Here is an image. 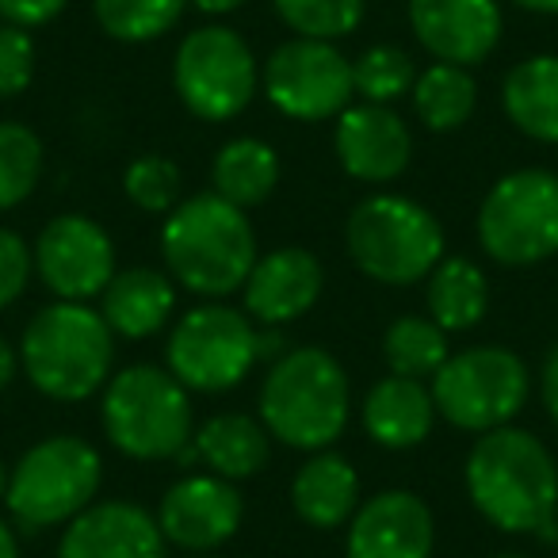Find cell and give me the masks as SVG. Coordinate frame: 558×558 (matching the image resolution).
I'll list each match as a JSON object with an SVG mask.
<instances>
[{
	"instance_id": "cell-1",
	"label": "cell",
	"mask_w": 558,
	"mask_h": 558,
	"mask_svg": "<svg viewBox=\"0 0 558 558\" xmlns=\"http://www.w3.org/2000/svg\"><path fill=\"white\" fill-rule=\"evenodd\" d=\"M466 494L501 532L558 539V466L524 428H489L466 456Z\"/></svg>"
},
{
	"instance_id": "cell-2",
	"label": "cell",
	"mask_w": 558,
	"mask_h": 558,
	"mask_svg": "<svg viewBox=\"0 0 558 558\" xmlns=\"http://www.w3.org/2000/svg\"><path fill=\"white\" fill-rule=\"evenodd\" d=\"M165 268L187 291L203 299H222L245 288L256 264V233L245 210L222 195L203 192L177 203L161 230Z\"/></svg>"
},
{
	"instance_id": "cell-3",
	"label": "cell",
	"mask_w": 558,
	"mask_h": 558,
	"mask_svg": "<svg viewBox=\"0 0 558 558\" xmlns=\"http://www.w3.org/2000/svg\"><path fill=\"white\" fill-rule=\"evenodd\" d=\"M116 364V333L88 303L43 306L24 329L20 367L39 395L54 402H85L108 383Z\"/></svg>"
},
{
	"instance_id": "cell-4",
	"label": "cell",
	"mask_w": 558,
	"mask_h": 558,
	"mask_svg": "<svg viewBox=\"0 0 558 558\" xmlns=\"http://www.w3.org/2000/svg\"><path fill=\"white\" fill-rule=\"evenodd\" d=\"M349 375L326 349H291L271 360L260 387V425L279 444L326 451L349 425Z\"/></svg>"
},
{
	"instance_id": "cell-5",
	"label": "cell",
	"mask_w": 558,
	"mask_h": 558,
	"mask_svg": "<svg viewBox=\"0 0 558 558\" xmlns=\"http://www.w3.org/2000/svg\"><path fill=\"white\" fill-rule=\"evenodd\" d=\"M104 433L131 459H177L192 444V402L172 372L134 364L111 375L104 390Z\"/></svg>"
},
{
	"instance_id": "cell-6",
	"label": "cell",
	"mask_w": 558,
	"mask_h": 558,
	"mask_svg": "<svg viewBox=\"0 0 558 558\" xmlns=\"http://www.w3.org/2000/svg\"><path fill=\"white\" fill-rule=\"evenodd\" d=\"M349 256L364 276L387 288H410L444 260V230L436 215L405 195H367L349 215Z\"/></svg>"
},
{
	"instance_id": "cell-7",
	"label": "cell",
	"mask_w": 558,
	"mask_h": 558,
	"mask_svg": "<svg viewBox=\"0 0 558 558\" xmlns=\"http://www.w3.org/2000/svg\"><path fill=\"white\" fill-rule=\"evenodd\" d=\"M104 478L100 451L81 436H47L20 456L4 501L24 532L70 524L93 505Z\"/></svg>"
},
{
	"instance_id": "cell-8",
	"label": "cell",
	"mask_w": 558,
	"mask_h": 558,
	"mask_svg": "<svg viewBox=\"0 0 558 558\" xmlns=\"http://www.w3.org/2000/svg\"><path fill=\"white\" fill-rule=\"evenodd\" d=\"M527 390H532V379H527L524 360L494 344L448 356L433 375L436 413H444V421L463 433H489V428L509 425L524 410Z\"/></svg>"
},
{
	"instance_id": "cell-9",
	"label": "cell",
	"mask_w": 558,
	"mask_h": 558,
	"mask_svg": "<svg viewBox=\"0 0 558 558\" xmlns=\"http://www.w3.org/2000/svg\"><path fill=\"white\" fill-rule=\"evenodd\" d=\"M478 241L497 264L524 268L558 253V177L520 169L501 177L478 207Z\"/></svg>"
},
{
	"instance_id": "cell-10",
	"label": "cell",
	"mask_w": 558,
	"mask_h": 558,
	"mask_svg": "<svg viewBox=\"0 0 558 558\" xmlns=\"http://www.w3.org/2000/svg\"><path fill=\"white\" fill-rule=\"evenodd\" d=\"M172 85L192 116L226 123L241 116L256 96V58L230 27H199L177 47Z\"/></svg>"
},
{
	"instance_id": "cell-11",
	"label": "cell",
	"mask_w": 558,
	"mask_h": 558,
	"mask_svg": "<svg viewBox=\"0 0 558 558\" xmlns=\"http://www.w3.org/2000/svg\"><path fill=\"white\" fill-rule=\"evenodd\" d=\"M169 372L199 395L230 390L256 364V329L241 311L203 303L177 322L169 337Z\"/></svg>"
},
{
	"instance_id": "cell-12",
	"label": "cell",
	"mask_w": 558,
	"mask_h": 558,
	"mask_svg": "<svg viewBox=\"0 0 558 558\" xmlns=\"http://www.w3.org/2000/svg\"><path fill=\"white\" fill-rule=\"evenodd\" d=\"M264 96L288 119L322 123L337 119L356 96L352 62L322 39H291L264 62Z\"/></svg>"
},
{
	"instance_id": "cell-13",
	"label": "cell",
	"mask_w": 558,
	"mask_h": 558,
	"mask_svg": "<svg viewBox=\"0 0 558 558\" xmlns=\"http://www.w3.org/2000/svg\"><path fill=\"white\" fill-rule=\"evenodd\" d=\"M39 279L65 303H88L104 295L116 276V245L108 230L88 215H62L43 226L35 241Z\"/></svg>"
},
{
	"instance_id": "cell-14",
	"label": "cell",
	"mask_w": 558,
	"mask_h": 558,
	"mask_svg": "<svg viewBox=\"0 0 558 558\" xmlns=\"http://www.w3.org/2000/svg\"><path fill=\"white\" fill-rule=\"evenodd\" d=\"M241 517H245V501H241L238 486L218 478V474L180 478L161 497V509H157V524H161L165 539L195 550V555L222 547L241 527Z\"/></svg>"
},
{
	"instance_id": "cell-15",
	"label": "cell",
	"mask_w": 558,
	"mask_h": 558,
	"mask_svg": "<svg viewBox=\"0 0 558 558\" xmlns=\"http://www.w3.org/2000/svg\"><path fill=\"white\" fill-rule=\"evenodd\" d=\"M410 27L417 43L448 65H478L501 39L497 0H410Z\"/></svg>"
},
{
	"instance_id": "cell-16",
	"label": "cell",
	"mask_w": 558,
	"mask_h": 558,
	"mask_svg": "<svg viewBox=\"0 0 558 558\" xmlns=\"http://www.w3.org/2000/svg\"><path fill=\"white\" fill-rule=\"evenodd\" d=\"M344 172L364 184H390L405 172L413 154L410 126L390 104H349L333 134Z\"/></svg>"
},
{
	"instance_id": "cell-17",
	"label": "cell",
	"mask_w": 558,
	"mask_h": 558,
	"mask_svg": "<svg viewBox=\"0 0 558 558\" xmlns=\"http://www.w3.org/2000/svg\"><path fill=\"white\" fill-rule=\"evenodd\" d=\"M433 543V509L410 489H383L349 524V558H428Z\"/></svg>"
},
{
	"instance_id": "cell-18",
	"label": "cell",
	"mask_w": 558,
	"mask_h": 558,
	"mask_svg": "<svg viewBox=\"0 0 558 558\" xmlns=\"http://www.w3.org/2000/svg\"><path fill=\"white\" fill-rule=\"evenodd\" d=\"M58 558H165V535L142 505L100 501L70 520Z\"/></svg>"
},
{
	"instance_id": "cell-19",
	"label": "cell",
	"mask_w": 558,
	"mask_h": 558,
	"mask_svg": "<svg viewBox=\"0 0 558 558\" xmlns=\"http://www.w3.org/2000/svg\"><path fill=\"white\" fill-rule=\"evenodd\" d=\"M322 264L306 248L288 245L271 248L268 256H256L253 271L245 279V311L264 326H288L303 318L322 295Z\"/></svg>"
},
{
	"instance_id": "cell-20",
	"label": "cell",
	"mask_w": 558,
	"mask_h": 558,
	"mask_svg": "<svg viewBox=\"0 0 558 558\" xmlns=\"http://www.w3.org/2000/svg\"><path fill=\"white\" fill-rule=\"evenodd\" d=\"M177 311V288L172 279L157 268H126L116 271L111 283L104 288L100 314L111 326L116 337L126 341H146L157 329H165V322Z\"/></svg>"
},
{
	"instance_id": "cell-21",
	"label": "cell",
	"mask_w": 558,
	"mask_h": 558,
	"mask_svg": "<svg viewBox=\"0 0 558 558\" xmlns=\"http://www.w3.org/2000/svg\"><path fill=\"white\" fill-rule=\"evenodd\" d=\"M433 417H436L433 390H425L421 379L387 375V379L375 383L364 398L367 436L390 451L417 448V444L433 433Z\"/></svg>"
},
{
	"instance_id": "cell-22",
	"label": "cell",
	"mask_w": 558,
	"mask_h": 558,
	"mask_svg": "<svg viewBox=\"0 0 558 558\" xmlns=\"http://www.w3.org/2000/svg\"><path fill=\"white\" fill-rule=\"evenodd\" d=\"M360 501V474L337 451H318L299 466L295 482H291V505L311 527L333 532V527L349 524L356 517Z\"/></svg>"
},
{
	"instance_id": "cell-23",
	"label": "cell",
	"mask_w": 558,
	"mask_h": 558,
	"mask_svg": "<svg viewBox=\"0 0 558 558\" xmlns=\"http://www.w3.org/2000/svg\"><path fill=\"white\" fill-rule=\"evenodd\" d=\"M509 123L535 142H558V54L524 58L501 85Z\"/></svg>"
},
{
	"instance_id": "cell-24",
	"label": "cell",
	"mask_w": 558,
	"mask_h": 558,
	"mask_svg": "<svg viewBox=\"0 0 558 558\" xmlns=\"http://www.w3.org/2000/svg\"><path fill=\"white\" fill-rule=\"evenodd\" d=\"M192 444H195V451H199V463H207L210 471L226 482L253 478L271 459L268 428H264L260 421L245 417V413L210 417L207 425L192 436Z\"/></svg>"
},
{
	"instance_id": "cell-25",
	"label": "cell",
	"mask_w": 558,
	"mask_h": 558,
	"mask_svg": "<svg viewBox=\"0 0 558 558\" xmlns=\"http://www.w3.org/2000/svg\"><path fill=\"white\" fill-rule=\"evenodd\" d=\"M428 318L444 329V333H459L471 329L486 318L489 306V283L482 268L466 256H444L433 271H428Z\"/></svg>"
},
{
	"instance_id": "cell-26",
	"label": "cell",
	"mask_w": 558,
	"mask_h": 558,
	"mask_svg": "<svg viewBox=\"0 0 558 558\" xmlns=\"http://www.w3.org/2000/svg\"><path fill=\"white\" fill-rule=\"evenodd\" d=\"M210 180H215V195H222L226 203L241 210L256 207L279 184V157L260 138H233L218 149Z\"/></svg>"
},
{
	"instance_id": "cell-27",
	"label": "cell",
	"mask_w": 558,
	"mask_h": 558,
	"mask_svg": "<svg viewBox=\"0 0 558 558\" xmlns=\"http://www.w3.org/2000/svg\"><path fill=\"white\" fill-rule=\"evenodd\" d=\"M478 104V85L463 65L436 62L413 81V111L436 134H448L471 119Z\"/></svg>"
},
{
	"instance_id": "cell-28",
	"label": "cell",
	"mask_w": 558,
	"mask_h": 558,
	"mask_svg": "<svg viewBox=\"0 0 558 558\" xmlns=\"http://www.w3.org/2000/svg\"><path fill=\"white\" fill-rule=\"evenodd\" d=\"M383 356L395 375L428 379L448 360V333L433 318H398L383 337Z\"/></svg>"
},
{
	"instance_id": "cell-29",
	"label": "cell",
	"mask_w": 558,
	"mask_h": 558,
	"mask_svg": "<svg viewBox=\"0 0 558 558\" xmlns=\"http://www.w3.org/2000/svg\"><path fill=\"white\" fill-rule=\"evenodd\" d=\"M187 0H93L96 24L119 43L161 39L184 16Z\"/></svg>"
},
{
	"instance_id": "cell-30",
	"label": "cell",
	"mask_w": 558,
	"mask_h": 558,
	"mask_svg": "<svg viewBox=\"0 0 558 558\" xmlns=\"http://www.w3.org/2000/svg\"><path fill=\"white\" fill-rule=\"evenodd\" d=\"M43 142L32 126L0 123V210L20 207L39 187Z\"/></svg>"
},
{
	"instance_id": "cell-31",
	"label": "cell",
	"mask_w": 558,
	"mask_h": 558,
	"mask_svg": "<svg viewBox=\"0 0 558 558\" xmlns=\"http://www.w3.org/2000/svg\"><path fill=\"white\" fill-rule=\"evenodd\" d=\"M271 4L299 39L333 43L352 35L364 20V0H271Z\"/></svg>"
},
{
	"instance_id": "cell-32",
	"label": "cell",
	"mask_w": 558,
	"mask_h": 558,
	"mask_svg": "<svg viewBox=\"0 0 558 558\" xmlns=\"http://www.w3.org/2000/svg\"><path fill=\"white\" fill-rule=\"evenodd\" d=\"M417 81L413 58L398 47H367L364 54L352 62V85L364 104H395L405 96Z\"/></svg>"
},
{
	"instance_id": "cell-33",
	"label": "cell",
	"mask_w": 558,
	"mask_h": 558,
	"mask_svg": "<svg viewBox=\"0 0 558 558\" xmlns=\"http://www.w3.org/2000/svg\"><path fill=\"white\" fill-rule=\"evenodd\" d=\"M126 199L149 215H169L180 203V169L161 154H146L123 172Z\"/></svg>"
},
{
	"instance_id": "cell-34",
	"label": "cell",
	"mask_w": 558,
	"mask_h": 558,
	"mask_svg": "<svg viewBox=\"0 0 558 558\" xmlns=\"http://www.w3.org/2000/svg\"><path fill=\"white\" fill-rule=\"evenodd\" d=\"M35 77V43L24 27L0 24V100L27 93Z\"/></svg>"
},
{
	"instance_id": "cell-35",
	"label": "cell",
	"mask_w": 558,
	"mask_h": 558,
	"mask_svg": "<svg viewBox=\"0 0 558 558\" xmlns=\"http://www.w3.org/2000/svg\"><path fill=\"white\" fill-rule=\"evenodd\" d=\"M32 268H35V253L27 248V241L0 226V311L24 295Z\"/></svg>"
},
{
	"instance_id": "cell-36",
	"label": "cell",
	"mask_w": 558,
	"mask_h": 558,
	"mask_svg": "<svg viewBox=\"0 0 558 558\" xmlns=\"http://www.w3.org/2000/svg\"><path fill=\"white\" fill-rule=\"evenodd\" d=\"M65 4H70V0H0V20L32 32V27L50 24Z\"/></svg>"
},
{
	"instance_id": "cell-37",
	"label": "cell",
	"mask_w": 558,
	"mask_h": 558,
	"mask_svg": "<svg viewBox=\"0 0 558 558\" xmlns=\"http://www.w3.org/2000/svg\"><path fill=\"white\" fill-rule=\"evenodd\" d=\"M539 395H543V405H547L550 421L558 425V344L547 352L543 360V372H539Z\"/></svg>"
},
{
	"instance_id": "cell-38",
	"label": "cell",
	"mask_w": 558,
	"mask_h": 558,
	"mask_svg": "<svg viewBox=\"0 0 558 558\" xmlns=\"http://www.w3.org/2000/svg\"><path fill=\"white\" fill-rule=\"evenodd\" d=\"M288 356V337L279 326H268V333H256V360H271V356Z\"/></svg>"
},
{
	"instance_id": "cell-39",
	"label": "cell",
	"mask_w": 558,
	"mask_h": 558,
	"mask_svg": "<svg viewBox=\"0 0 558 558\" xmlns=\"http://www.w3.org/2000/svg\"><path fill=\"white\" fill-rule=\"evenodd\" d=\"M16 364H20V356L12 352V344L0 337V390L9 387L12 379H16Z\"/></svg>"
},
{
	"instance_id": "cell-40",
	"label": "cell",
	"mask_w": 558,
	"mask_h": 558,
	"mask_svg": "<svg viewBox=\"0 0 558 558\" xmlns=\"http://www.w3.org/2000/svg\"><path fill=\"white\" fill-rule=\"evenodd\" d=\"M192 4L207 16H226V12H238L245 0H192Z\"/></svg>"
},
{
	"instance_id": "cell-41",
	"label": "cell",
	"mask_w": 558,
	"mask_h": 558,
	"mask_svg": "<svg viewBox=\"0 0 558 558\" xmlns=\"http://www.w3.org/2000/svg\"><path fill=\"white\" fill-rule=\"evenodd\" d=\"M0 558H20V543H16V532H12L4 520H0Z\"/></svg>"
},
{
	"instance_id": "cell-42",
	"label": "cell",
	"mask_w": 558,
	"mask_h": 558,
	"mask_svg": "<svg viewBox=\"0 0 558 558\" xmlns=\"http://www.w3.org/2000/svg\"><path fill=\"white\" fill-rule=\"evenodd\" d=\"M524 12H539V16H558V0H512Z\"/></svg>"
},
{
	"instance_id": "cell-43",
	"label": "cell",
	"mask_w": 558,
	"mask_h": 558,
	"mask_svg": "<svg viewBox=\"0 0 558 558\" xmlns=\"http://www.w3.org/2000/svg\"><path fill=\"white\" fill-rule=\"evenodd\" d=\"M4 489H9V474H4V463H0V497H4Z\"/></svg>"
},
{
	"instance_id": "cell-44",
	"label": "cell",
	"mask_w": 558,
	"mask_h": 558,
	"mask_svg": "<svg viewBox=\"0 0 558 558\" xmlns=\"http://www.w3.org/2000/svg\"><path fill=\"white\" fill-rule=\"evenodd\" d=\"M494 558H527V555H494Z\"/></svg>"
},
{
	"instance_id": "cell-45",
	"label": "cell",
	"mask_w": 558,
	"mask_h": 558,
	"mask_svg": "<svg viewBox=\"0 0 558 558\" xmlns=\"http://www.w3.org/2000/svg\"><path fill=\"white\" fill-rule=\"evenodd\" d=\"M195 558H215V555H195Z\"/></svg>"
}]
</instances>
